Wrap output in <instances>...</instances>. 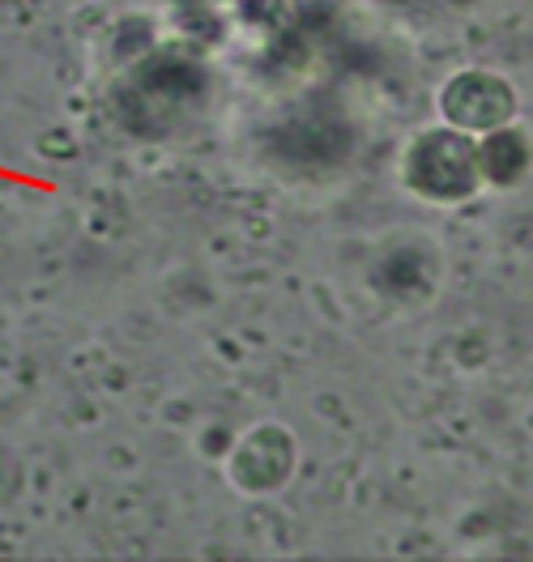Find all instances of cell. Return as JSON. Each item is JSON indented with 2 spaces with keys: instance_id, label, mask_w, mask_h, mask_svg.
I'll return each instance as SVG.
<instances>
[{
  "instance_id": "1",
  "label": "cell",
  "mask_w": 533,
  "mask_h": 562,
  "mask_svg": "<svg viewBox=\"0 0 533 562\" xmlns=\"http://www.w3.org/2000/svg\"><path fill=\"white\" fill-rule=\"evenodd\" d=\"M478 179V149L453 133V128H431L419 133L406 149V183L426 201H457Z\"/></svg>"
},
{
  "instance_id": "2",
  "label": "cell",
  "mask_w": 533,
  "mask_h": 562,
  "mask_svg": "<svg viewBox=\"0 0 533 562\" xmlns=\"http://www.w3.org/2000/svg\"><path fill=\"white\" fill-rule=\"evenodd\" d=\"M290 469H295V439L286 426H274V422L244 430L226 457V477L240 494L282 491Z\"/></svg>"
},
{
  "instance_id": "3",
  "label": "cell",
  "mask_w": 533,
  "mask_h": 562,
  "mask_svg": "<svg viewBox=\"0 0 533 562\" xmlns=\"http://www.w3.org/2000/svg\"><path fill=\"white\" fill-rule=\"evenodd\" d=\"M440 106L457 128H496L512 115V94L508 86L491 77V72H457L444 90H440Z\"/></svg>"
}]
</instances>
